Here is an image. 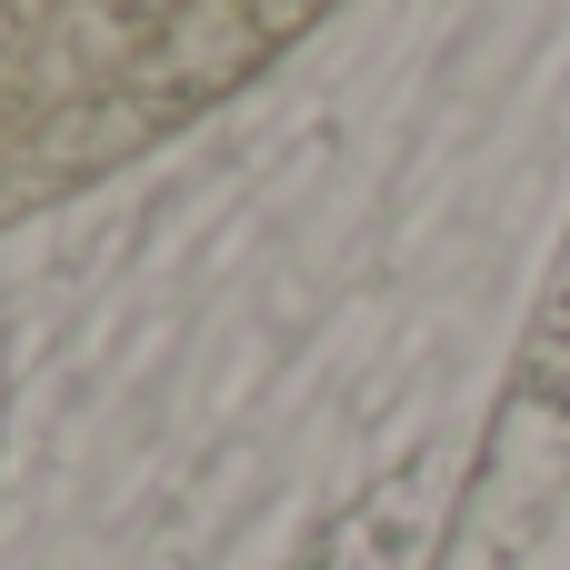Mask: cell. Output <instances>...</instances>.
<instances>
[{"label":"cell","instance_id":"obj_1","mask_svg":"<svg viewBox=\"0 0 570 570\" xmlns=\"http://www.w3.org/2000/svg\"><path fill=\"white\" fill-rule=\"evenodd\" d=\"M481 521H551L570 531V271L521 351V391L501 411V451L481 471Z\"/></svg>","mask_w":570,"mask_h":570}]
</instances>
